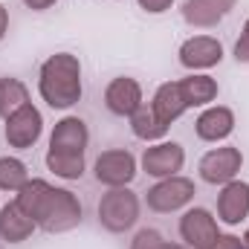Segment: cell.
I'll return each mask as SVG.
<instances>
[{
  "label": "cell",
  "instance_id": "obj_1",
  "mask_svg": "<svg viewBox=\"0 0 249 249\" xmlns=\"http://www.w3.org/2000/svg\"><path fill=\"white\" fill-rule=\"evenodd\" d=\"M15 203L50 235H61V232L75 229L84 217L78 197L67 188L50 186L47 180H29L18 191Z\"/></svg>",
  "mask_w": 249,
  "mask_h": 249
},
{
  "label": "cell",
  "instance_id": "obj_2",
  "mask_svg": "<svg viewBox=\"0 0 249 249\" xmlns=\"http://www.w3.org/2000/svg\"><path fill=\"white\" fill-rule=\"evenodd\" d=\"M38 93L53 110H70L81 99V61L72 53H55L41 64Z\"/></svg>",
  "mask_w": 249,
  "mask_h": 249
},
{
  "label": "cell",
  "instance_id": "obj_3",
  "mask_svg": "<svg viewBox=\"0 0 249 249\" xmlns=\"http://www.w3.org/2000/svg\"><path fill=\"white\" fill-rule=\"evenodd\" d=\"M139 209H142L139 197H136L127 186H122V188H110V191L99 200V209H96V212H99V223H102L107 232L122 235V232H130V229L136 226Z\"/></svg>",
  "mask_w": 249,
  "mask_h": 249
},
{
  "label": "cell",
  "instance_id": "obj_4",
  "mask_svg": "<svg viewBox=\"0 0 249 249\" xmlns=\"http://www.w3.org/2000/svg\"><path fill=\"white\" fill-rule=\"evenodd\" d=\"M194 194H197L194 180L174 174V177H165V180H160L157 186L148 188L145 203H148V209L157 212V214H171V212L186 209L188 203L194 200Z\"/></svg>",
  "mask_w": 249,
  "mask_h": 249
},
{
  "label": "cell",
  "instance_id": "obj_5",
  "mask_svg": "<svg viewBox=\"0 0 249 249\" xmlns=\"http://www.w3.org/2000/svg\"><path fill=\"white\" fill-rule=\"evenodd\" d=\"M241 168H244V154H241V148H235V145L212 148L209 154L200 157V165H197L200 180L209 183V186H226V183L238 180Z\"/></svg>",
  "mask_w": 249,
  "mask_h": 249
},
{
  "label": "cell",
  "instance_id": "obj_6",
  "mask_svg": "<svg viewBox=\"0 0 249 249\" xmlns=\"http://www.w3.org/2000/svg\"><path fill=\"white\" fill-rule=\"evenodd\" d=\"M93 174H96V180L102 186L122 188V186H130L133 177L139 174V162L127 148H110V151H102L96 157Z\"/></svg>",
  "mask_w": 249,
  "mask_h": 249
},
{
  "label": "cell",
  "instance_id": "obj_7",
  "mask_svg": "<svg viewBox=\"0 0 249 249\" xmlns=\"http://www.w3.org/2000/svg\"><path fill=\"white\" fill-rule=\"evenodd\" d=\"M41 133H44V116H41V110H38L32 102L23 105L20 110H15V113L6 119V130H3L6 145L15 148V151L32 148V145L41 139Z\"/></svg>",
  "mask_w": 249,
  "mask_h": 249
},
{
  "label": "cell",
  "instance_id": "obj_8",
  "mask_svg": "<svg viewBox=\"0 0 249 249\" xmlns=\"http://www.w3.org/2000/svg\"><path fill=\"white\" fill-rule=\"evenodd\" d=\"M139 165L148 177H157V180L174 177L186 165V148L180 142H157V145L145 148Z\"/></svg>",
  "mask_w": 249,
  "mask_h": 249
},
{
  "label": "cell",
  "instance_id": "obj_9",
  "mask_svg": "<svg viewBox=\"0 0 249 249\" xmlns=\"http://www.w3.org/2000/svg\"><path fill=\"white\" fill-rule=\"evenodd\" d=\"M220 229H217V220L209 209L203 206H194L188 209L186 214L180 217V238L188 249H209L217 241Z\"/></svg>",
  "mask_w": 249,
  "mask_h": 249
},
{
  "label": "cell",
  "instance_id": "obj_10",
  "mask_svg": "<svg viewBox=\"0 0 249 249\" xmlns=\"http://www.w3.org/2000/svg\"><path fill=\"white\" fill-rule=\"evenodd\" d=\"M177 55H180V64L191 72L212 70V67H217L223 61V44L212 35H194V38L183 41Z\"/></svg>",
  "mask_w": 249,
  "mask_h": 249
},
{
  "label": "cell",
  "instance_id": "obj_11",
  "mask_svg": "<svg viewBox=\"0 0 249 249\" xmlns=\"http://www.w3.org/2000/svg\"><path fill=\"white\" fill-rule=\"evenodd\" d=\"M105 105L113 116H133L145 102H142V84L130 75H119L107 84L105 90Z\"/></svg>",
  "mask_w": 249,
  "mask_h": 249
},
{
  "label": "cell",
  "instance_id": "obj_12",
  "mask_svg": "<svg viewBox=\"0 0 249 249\" xmlns=\"http://www.w3.org/2000/svg\"><path fill=\"white\" fill-rule=\"evenodd\" d=\"M87 142H90V130L81 116H64L50 133V151L58 154H87Z\"/></svg>",
  "mask_w": 249,
  "mask_h": 249
},
{
  "label": "cell",
  "instance_id": "obj_13",
  "mask_svg": "<svg viewBox=\"0 0 249 249\" xmlns=\"http://www.w3.org/2000/svg\"><path fill=\"white\" fill-rule=\"evenodd\" d=\"M217 217L226 226H238L249 217V183L232 180L217 194Z\"/></svg>",
  "mask_w": 249,
  "mask_h": 249
},
{
  "label": "cell",
  "instance_id": "obj_14",
  "mask_svg": "<svg viewBox=\"0 0 249 249\" xmlns=\"http://www.w3.org/2000/svg\"><path fill=\"white\" fill-rule=\"evenodd\" d=\"M238 0H186L183 3V20L194 29H212L217 26Z\"/></svg>",
  "mask_w": 249,
  "mask_h": 249
},
{
  "label": "cell",
  "instance_id": "obj_15",
  "mask_svg": "<svg viewBox=\"0 0 249 249\" xmlns=\"http://www.w3.org/2000/svg\"><path fill=\"white\" fill-rule=\"evenodd\" d=\"M232 130H235V113L223 105L206 107L194 122V133L203 142H223L226 136H232Z\"/></svg>",
  "mask_w": 249,
  "mask_h": 249
},
{
  "label": "cell",
  "instance_id": "obj_16",
  "mask_svg": "<svg viewBox=\"0 0 249 249\" xmlns=\"http://www.w3.org/2000/svg\"><path fill=\"white\" fill-rule=\"evenodd\" d=\"M35 226H38V223H35L15 200L0 209V238H3L6 244H23V241L35 232Z\"/></svg>",
  "mask_w": 249,
  "mask_h": 249
},
{
  "label": "cell",
  "instance_id": "obj_17",
  "mask_svg": "<svg viewBox=\"0 0 249 249\" xmlns=\"http://www.w3.org/2000/svg\"><path fill=\"white\" fill-rule=\"evenodd\" d=\"M151 110L157 113L160 122H165L168 127H171V122H177V119L188 110L186 99H183V93H180V81H165V84H160L157 93H154Z\"/></svg>",
  "mask_w": 249,
  "mask_h": 249
},
{
  "label": "cell",
  "instance_id": "obj_18",
  "mask_svg": "<svg viewBox=\"0 0 249 249\" xmlns=\"http://www.w3.org/2000/svg\"><path fill=\"white\" fill-rule=\"evenodd\" d=\"M180 93L186 99V107H206L217 99L220 87L212 75L206 72H191L186 78H180Z\"/></svg>",
  "mask_w": 249,
  "mask_h": 249
},
{
  "label": "cell",
  "instance_id": "obj_19",
  "mask_svg": "<svg viewBox=\"0 0 249 249\" xmlns=\"http://www.w3.org/2000/svg\"><path fill=\"white\" fill-rule=\"evenodd\" d=\"M130 130H133V136L142 139V142H160V139L168 133V124L157 119V113L151 110V105H142V107L130 116Z\"/></svg>",
  "mask_w": 249,
  "mask_h": 249
},
{
  "label": "cell",
  "instance_id": "obj_20",
  "mask_svg": "<svg viewBox=\"0 0 249 249\" xmlns=\"http://www.w3.org/2000/svg\"><path fill=\"white\" fill-rule=\"evenodd\" d=\"M23 105H29V90L20 78H0V119H9L15 110H20Z\"/></svg>",
  "mask_w": 249,
  "mask_h": 249
},
{
  "label": "cell",
  "instance_id": "obj_21",
  "mask_svg": "<svg viewBox=\"0 0 249 249\" xmlns=\"http://www.w3.org/2000/svg\"><path fill=\"white\" fill-rule=\"evenodd\" d=\"M47 168L61 177V180H81L87 160L84 154H58V151H47Z\"/></svg>",
  "mask_w": 249,
  "mask_h": 249
},
{
  "label": "cell",
  "instance_id": "obj_22",
  "mask_svg": "<svg viewBox=\"0 0 249 249\" xmlns=\"http://www.w3.org/2000/svg\"><path fill=\"white\" fill-rule=\"evenodd\" d=\"M29 183V168L18 157H0V191H20Z\"/></svg>",
  "mask_w": 249,
  "mask_h": 249
},
{
  "label": "cell",
  "instance_id": "obj_23",
  "mask_svg": "<svg viewBox=\"0 0 249 249\" xmlns=\"http://www.w3.org/2000/svg\"><path fill=\"white\" fill-rule=\"evenodd\" d=\"M162 235L157 229H139L130 241V249H162Z\"/></svg>",
  "mask_w": 249,
  "mask_h": 249
},
{
  "label": "cell",
  "instance_id": "obj_24",
  "mask_svg": "<svg viewBox=\"0 0 249 249\" xmlns=\"http://www.w3.org/2000/svg\"><path fill=\"white\" fill-rule=\"evenodd\" d=\"M235 61L249 64V18H247V23H244V29H241L238 44H235Z\"/></svg>",
  "mask_w": 249,
  "mask_h": 249
},
{
  "label": "cell",
  "instance_id": "obj_25",
  "mask_svg": "<svg viewBox=\"0 0 249 249\" xmlns=\"http://www.w3.org/2000/svg\"><path fill=\"white\" fill-rule=\"evenodd\" d=\"M148 15H162V12H168L171 6H174V0H136Z\"/></svg>",
  "mask_w": 249,
  "mask_h": 249
},
{
  "label": "cell",
  "instance_id": "obj_26",
  "mask_svg": "<svg viewBox=\"0 0 249 249\" xmlns=\"http://www.w3.org/2000/svg\"><path fill=\"white\" fill-rule=\"evenodd\" d=\"M209 249H244V241L238 235H217V241Z\"/></svg>",
  "mask_w": 249,
  "mask_h": 249
},
{
  "label": "cell",
  "instance_id": "obj_27",
  "mask_svg": "<svg viewBox=\"0 0 249 249\" xmlns=\"http://www.w3.org/2000/svg\"><path fill=\"white\" fill-rule=\"evenodd\" d=\"M58 0H23V6L26 9H32V12H47V9H53Z\"/></svg>",
  "mask_w": 249,
  "mask_h": 249
},
{
  "label": "cell",
  "instance_id": "obj_28",
  "mask_svg": "<svg viewBox=\"0 0 249 249\" xmlns=\"http://www.w3.org/2000/svg\"><path fill=\"white\" fill-rule=\"evenodd\" d=\"M6 32H9V9L0 3V41L6 38Z\"/></svg>",
  "mask_w": 249,
  "mask_h": 249
},
{
  "label": "cell",
  "instance_id": "obj_29",
  "mask_svg": "<svg viewBox=\"0 0 249 249\" xmlns=\"http://www.w3.org/2000/svg\"><path fill=\"white\" fill-rule=\"evenodd\" d=\"M162 249H188L186 244H162Z\"/></svg>",
  "mask_w": 249,
  "mask_h": 249
},
{
  "label": "cell",
  "instance_id": "obj_30",
  "mask_svg": "<svg viewBox=\"0 0 249 249\" xmlns=\"http://www.w3.org/2000/svg\"><path fill=\"white\" fill-rule=\"evenodd\" d=\"M241 241H244V249H249V229L244 232V238H241Z\"/></svg>",
  "mask_w": 249,
  "mask_h": 249
}]
</instances>
